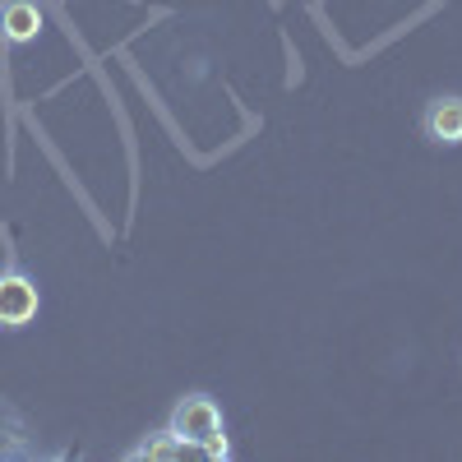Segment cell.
<instances>
[{
  "label": "cell",
  "instance_id": "6da1fadb",
  "mask_svg": "<svg viewBox=\"0 0 462 462\" xmlns=\"http://www.w3.org/2000/svg\"><path fill=\"white\" fill-rule=\"evenodd\" d=\"M37 287L23 278V273H0V328H23L37 319Z\"/></svg>",
  "mask_w": 462,
  "mask_h": 462
},
{
  "label": "cell",
  "instance_id": "7a4b0ae2",
  "mask_svg": "<svg viewBox=\"0 0 462 462\" xmlns=\"http://www.w3.org/2000/svg\"><path fill=\"white\" fill-rule=\"evenodd\" d=\"M171 430L185 439V444H204L213 430H222V411H217V402L213 398H199V393H189L180 407H176V416H171Z\"/></svg>",
  "mask_w": 462,
  "mask_h": 462
},
{
  "label": "cell",
  "instance_id": "3957f363",
  "mask_svg": "<svg viewBox=\"0 0 462 462\" xmlns=\"http://www.w3.org/2000/svg\"><path fill=\"white\" fill-rule=\"evenodd\" d=\"M130 457H134V462H185V457H199V448L185 444V439L167 426V430H152Z\"/></svg>",
  "mask_w": 462,
  "mask_h": 462
},
{
  "label": "cell",
  "instance_id": "277c9868",
  "mask_svg": "<svg viewBox=\"0 0 462 462\" xmlns=\"http://www.w3.org/2000/svg\"><path fill=\"white\" fill-rule=\"evenodd\" d=\"M426 134L435 143H462V97H435L426 106Z\"/></svg>",
  "mask_w": 462,
  "mask_h": 462
},
{
  "label": "cell",
  "instance_id": "5b68a950",
  "mask_svg": "<svg viewBox=\"0 0 462 462\" xmlns=\"http://www.w3.org/2000/svg\"><path fill=\"white\" fill-rule=\"evenodd\" d=\"M37 28H42V10H37L32 0H5V5H0V32H5L10 42H32Z\"/></svg>",
  "mask_w": 462,
  "mask_h": 462
},
{
  "label": "cell",
  "instance_id": "8992f818",
  "mask_svg": "<svg viewBox=\"0 0 462 462\" xmlns=\"http://www.w3.org/2000/svg\"><path fill=\"white\" fill-rule=\"evenodd\" d=\"M199 457H208V462H226V457H231V444H226V435H222V430H213V435L199 444Z\"/></svg>",
  "mask_w": 462,
  "mask_h": 462
}]
</instances>
